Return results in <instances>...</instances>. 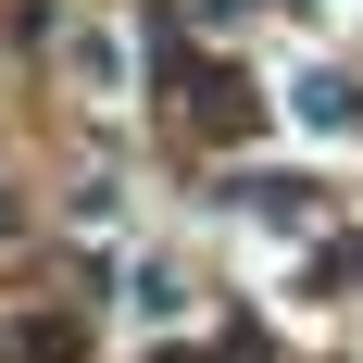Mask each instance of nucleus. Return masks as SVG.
<instances>
[{"mask_svg": "<svg viewBox=\"0 0 363 363\" xmlns=\"http://www.w3.org/2000/svg\"><path fill=\"white\" fill-rule=\"evenodd\" d=\"M13 363H75V326H63V313H38V326H13Z\"/></svg>", "mask_w": 363, "mask_h": 363, "instance_id": "2", "label": "nucleus"}, {"mask_svg": "<svg viewBox=\"0 0 363 363\" xmlns=\"http://www.w3.org/2000/svg\"><path fill=\"white\" fill-rule=\"evenodd\" d=\"M213 13H238V0H213Z\"/></svg>", "mask_w": 363, "mask_h": 363, "instance_id": "3", "label": "nucleus"}, {"mask_svg": "<svg viewBox=\"0 0 363 363\" xmlns=\"http://www.w3.org/2000/svg\"><path fill=\"white\" fill-rule=\"evenodd\" d=\"M176 113L201 125V138H251V125H263L251 75H225V63H201V75H188V88H176Z\"/></svg>", "mask_w": 363, "mask_h": 363, "instance_id": "1", "label": "nucleus"}]
</instances>
